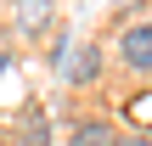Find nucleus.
Masks as SVG:
<instances>
[{
  "mask_svg": "<svg viewBox=\"0 0 152 146\" xmlns=\"http://www.w3.org/2000/svg\"><path fill=\"white\" fill-rule=\"evenodd\" d=\"M130 118H135V124H152V96H135V101H130Z\"/></svg>",
  "mask_w": 152,
  "mask_h": 146,
  "instance_id": "obj_6",
  "label": "nucleus"
},
{
  "mask_svg": "<svg viewBox=\"0 0 152 146\" xmlns=\"http://www.w3.org/2000/svg\"><path fill=\"white\" fill-rule=\"evenodd\" d=\"M118 62H124L130 73H152V17L147 23H130V28L118 34Z\"/></svg>",
  "mask_w": 152,
  "mask_h": 146,
  "instance_id": "obj_1",
  "label": "nucleus"
},
{
  "mask_svg": "<svg viewBox=\"0 0 152 146\" xmlns=\"http://www.w3.org/2000/svg\"><path fill=\"white\" fill-rule=\"evenodd\" d=\"M62 79H68V84H79V90H85V84H96V79H102V51H96V45H79V51H68V62H62Z\"/></svg>",
  "mask_w": 152,
  "mask_h": 146,
  "instance_id": "obj_2",
  "label": "nucleus"
},
{
  "mask_svg": "<svg viewBox=\"0 0 152 146\" xmlns=\"http://www.w3.org/2000/svg\"><path fill=\"white\" fill-rule=\"evenodd\" d=\"M17 34H45L51 28V0H17Z\"/></svg>",
  "mask_w": 152,
  "mask_h": 146,
  "instance_id": "obj_3",
  "label": "nucleus"
},
{
  "mask_svg": "<svg viewBox=\"0 0 152 146\" xmlns=\"http://www.w3.org/2000/svg\"><path fill=\"white\" fill-rule=\"evenodd\" d=\"M118 135H113V124L107 118H85L79 129H73V146H113Z\"/></svg>",
  "mask_w": 152,
  "mask_h": 146,
  "instance_id": "obj_4",
  "label": "nucleus"
},
{
  "mask_svg": "<svg viewBox=\"0 0 152 146\" xmlns=\"http://www.w3.org/2000/svg\"><path fill=\"white\" fill-rule=\"evenodd\" d=\"M113 146H152V135H118Z\"/></svg>",
  "mask_w": 152,
  "mask_h": 146,
  "instance_id": "obj_7",
  "label": "nucleus"
},
{
  "mask_svg": "<svg viewBox=\"0 0 152 146\" xmlns=\"http://www.w3.org/2000/svg\"><path fill=\"white\" fill-rule=\"evenodd\" d=\"M23 146H51V118L45 113H28L23 118Z\"/></svg>",
  "mask_w": 152,
  "mask_h": 146,
  "instance_id": "obj_5",
  "label": "nucleus"
}]
</instances>
